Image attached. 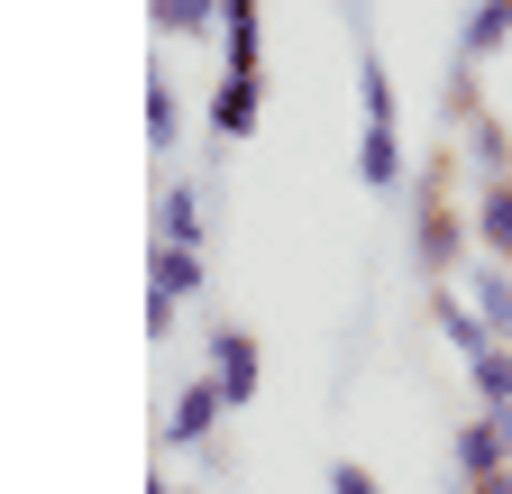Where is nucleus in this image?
I'll return each mask as SVG.
<instances>
[{"instance_id": "nucleus-2", "label": "nucleus", "mask_w": 512, "mask_h": 494, "mask_svg": "<svg viewBox=\"0 0 512 494\" xmlns=\"http://www.w3.org/2000/svg\"><path fill=\"white\" fill-rule=\"evenodd\" d=\"M339 494H375V485H366V476H357V467H339Z\"/></svg>"}, {"instance_id": "nucleus-1", "label": "nucleus", "mask_w": 512, "mask_h": 494, "mask_svg": "<svg viewBox=\"0 0 512 494\" xmlns=\"http://www.w3.org/2000/svg\"><path fill=\"white\" fill-rule=\"evenodd\" d=\"M485 229H494V247H512V174L494 183V202H485Z\"/></svg>"}]
</instances>
